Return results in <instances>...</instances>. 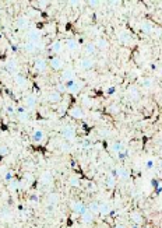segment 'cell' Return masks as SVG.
<instances>
[{
    "label": "cell",
    "mask_w": 162,
    "mask_h": 228,
    "mask_svg": "<svg viewBox=\"0 0 162 228\" xmlns=\"http://www.w3.org/2000/svg\"><path fill=\"white\" fill-rule=\"evenodd\" d=\"M56 91L63 94V92H67V88H66V84L64 83H58L56 84Z\"/></svg>",
    "instance_id": "32"
},
{
    "label": "cell",
    "mask_w": 162,
    "mask_h": 228,
    "mask_svg": "<svg viewBox=\"0 0 162 228\" xmlns=\"http://www.w3.org/2000/svg\"><path fill=\"white\" fill-rule=\"evenodd\" d=\"M14 81L17 83L18 87H21V88H24L27 86V79L24 76H20V74H17V76L14 77Z\"/></svg>",
    "instance_id": "24"
},
{
    "label": "cell",
    "mask_w": 162,
    "mask_h": 228,
    "mask_svg": "<svg viewBox=\"0 0 162 228\" xmlns=\"http://www.w3.org/2000/svg\"><path fill=\"white\" fill-rule=\"evenodd\" d=\"M61 134H63V137H64L67 141H71V140L76 139V129H74L73 126H70V125H67V126L63 127Z\"/></svg>",
    "instance_id": "1"
},
{
    "label": "cell",
    "mask_w": 162,
    "mask_h": 228,
    "mask_svg": "<svg viewBox=\"0 0 162 228\" xmlns=\"http://www.w3.org/2000/svg\"><path fill=\"white\" fill-rule=\"evenodd\" d=\"M141 28H143V31H144V32H152V25L151 24H150V22H144V24H143V27H141Z\"/></svg>",
    "instance_id": "34"
},
{
    "label": "cell",
    "mask_w": 162,
    "mask_h": 228,
    "mask_svg": "<svg viewBox=\"0 0 162 228\" xmlns=\"http://www.w3.org/2000/svg\"><path fill=\"white\" fill-rule=\"evenodd\" d=\"M84 53H85L88 58H92V55L97 53V46H95V44H92V42L87 44L85 48H84Z\"/></svg>",
    "instance_id": "12"
},
{
    "label": "cell",
    "mask_w": 162,
    "mask_h": 228,
    "mask_svg": "<svg viewBox=\"0 0 162 228\" xmlns=\"http://www.w3.org/2000/svg\"><path fill=\"white\" fill-rule=\"evenodd\" d=\"M34 65H35V70H36V72H39V73L45 72V70H46V66H48L46 60H45L43 58H36Z\"/></svg>",
    "instance_id": "6"
},
{
    "label": "cell",
    "mask_w": 162,
    "mask_h": 228,
    "mask_svg": "<svg viewBox=\"0 0 162 228\" xmlns=\"http://www.w3.org/2000/svg\"><path fill=\"white\" fill-rule=\"evenodd\" d=\"M115 183H116L115 176L111 174V175H109V178H108V186H109V188H115Z\"/></svg>",
    "instance_id": "36"
},
{
    "label": "cell",
    "mask_w": 162,
    "mask_h": 228,
    "mask_svg": "<svg viewBox=\"0 0 162 228\" xmlns=\"http://www.w3.org/2000/svg\"><path fill=\"white\" fill-rule=\"evenodd\" d=\"M70 207H71V210L74 211V213L80 214V216H81L83 213H85V211H87V206L84 204L83 202H71Z\"/></svg>",
    "instance_id": "5"
},
{
    "label": "cell",
    "mask_w": 162,
    "mask_h": 228,
    "mask_svg": "<svg viewBox=\"0 0 162 228\" xmlns=\"http://www.w3.org/2000/svg\"><path fill=\"white\" fill-rule=\"evenodd\" d=\"M87 209H88V211H91V213L94 214V216H97V214H99V203L91 202L90 204L87 206Z\"/></svg>",
    "instance_id": "16"
},
{
    "label": "cell",
    "mask_w": 162,
    "mask_h": 228,
    "mask_svg": "<svg viewBox=\"0 0 162 228\" xmlns=\"http://www.w3.org/2000/svg\"><path fill=\"white\" fill-rule=\"evenodd\" d=\"M144 87L145 88L152 87V79H144Z\"/></svg>",
    "instance_id": "39"
},
{
    "label": "cell",
    "mask_w": 162,
    "mask_h": 228,
    "mask_svg": "<svg viewBox=\"0 0 162 228\" xmlns=\"http://www.w3.org/2000/svg\"><path fill=\"white\" fill-rule=\"evenodd\" d=\"M68 113H70V116H73L74 119H81V118L84 116L83 109L78 108V106H74V108H71L70 111H68Z\"/></svg>",
    "instance_id": "13"
},
{
    "label": "cell",
    "mask_w": 162,
    "mask_h": 228,
    "mask_svg": "<svg viewBox=\"0 0 162 228\" xmlns=\"http://www.w3.org/2000/svg\"><path fill=\"white\" fill-rule=\"evenodd\" d=\"M7 112L11 113V115H14V113H17V109H15L13 105H7Z\"/></svg>",
    "instance_id": "41"
},
{
    "label": "cell",
    "mask_w": 162,
    "mask_h": 228,
    "mask_svg": "<svg viewBox=\"0 0 162 228\" xmlns=\"http://www.w3.org/2000/svg\"><path fill=\"white\" fill-rule=\"evenodd\" d=\"M106 92H108V95H113V94L116 92V88H115V87H109Z\"/></svg>",
    "instance_id": "42"
},
{
    "label": "cell",
    "mask_w": 162,
    "mask_h": 228,
    "mask_svg": "<svg viewBox=\"0 0 162 228\" xmlns=\"http://www.w3.org/2000/svg\"><path fill=\"white\" fill-rule=\"evenodd\" d=\"M66 84V88H67L68 92H71V94H76V92H78L80 90H81V87H83V84L77 83L76 80H70V81H67Z\"/></svg>",
    "instance_id": "4"
},
{
    "label": "cell",
    "mask_w": 162,
    "mask_h": 228,
    "mask_svg": "<svg viewBox=\"0 0 162 228\" xmlns=\"http://www.w3.org/2000/svg\"><path fill=\"white\" fill-rule=\"evenodd\" d=\"M28 24H29V21H28V18H27L25 15H22V17H20L17 20V25L20 27V28H27Z\"/></svg>",
    "instance_id": "26"
},
{
    "label": "cell",
    "mask_w": 162,
    "mask_h": 228,
    "mask_svg": "<svg viewBox=\"0 0 162 228\" xmlns=\"http://www.w3.org/2000/svg\"><path fill=\"white\" fill-rule=\"evenodd\" d=\"M95 46H97V49H108V48H109V42L105 39V38H99V39L97 41Z\"/></svg>",
    "instance_id": "23"
},
{
    "label": "cell",
    "mask_w": 162,
    "mask_h": 228,
    "mask_svg": "<svg viewBox=\"0 0 162 228\" xmlns=\"http://www.w3.org/2000/svg\"><path fill=\"white\" fill-rule=\"evenodd\" d=\"M122 149H123V146H122V143H120V141H113V143L111 144V151L113 153L115 156H117Z\"/></svg>",
    "instance_id": "20"
},
{
    "label": "cell",
    "mask_w": 162,
    "mask_h": 228,
    "mask_svg": "<svg viewBox=\"0 0 162 228\" xmlns=\"http://www.w3.org/2000/svg\"><path fill=\"white\" fill-rule=\"evenodd\" d=\"M61 149L64 150V151H67V150H68V144H63V146H61Z\"/></svg>",
    "instance_id": "44"
},
{
    "label": "cell",
    "mask_w": 162,
    "mask_h": 228,
    "mask_svg": "<svg viewBox=\"0 0 162 228\" xmlns=\"http://www.w3.org/2000/svg\"><path fill=\"white\" fill-rule=\"evenodd\" d=\"M129 92H130V98H131V99H134V101H137V99L140 98V92H138V90H137L136 87H130L129 88Z\"/></svg>",
    "instance_id": "27"
},
{
    "label": "cell",
    "mask_w": 162,
    "mask_h": 228,
    "mask_svg": "<svg viewBox=\"0 0 162 228\" xmlns=\"http://www.w3.org/2000/svg\"><path fill=\"white\" fill-rule=\"evenodd\" d=\"M36 48H38V44H36V42H31V41H28L27 44H24V49H25L28 53H32V52H35Z\"/></svg>",
    "instance_id": "22"
},
{
    "label": "cell",
    "mask_w": 162,
    "mask_h": 228,
    "mask_svg": "<svg viewBox=\"0 0 162 228\" xmlns=\"http://www.w3.org/2000/svg\"><path fill=\"white\" fill-rule=\"evenodd\" d=\"M68 183H70V186H73V188H78V186H80V179L77 176H70V178H68Z\"/></svg>",
    "instance_id": "30"
},
{
    "label": "cell",
    "mask_w": 162,
    "mask_h": 228,
    "mask_svg": "<svg viewBox=\"0 0 162 228\" xmlns=\"http://www.w3.org/2000/svg\"><path fill=\"white\" fill-rule=\"evenodd\" d=\"M48 202H49L52 206H53V204H56V203L59 202V196L56 195V193H51V195L48 196Z\"/></svg>",
    "instance_id": "31"
},
{
    "label": "cell",
    "mask_w": 162,
    "mask_h": 228,
    "mask_svg": "<svg viewBox=\"0 0 162 228\" xmlns=\"http://www.w3.org/2000/svg\"><path fill=\"white\" fill-rule=\"evenodd\" d=\"M61 48H63V45H61L60 41H55L53 44L51 45V48H49V49H51L52 53H60V52H61Z\"/></svg>",
    "instance_id": "21"
},
{
    "label": "cell",
    "mask_w": 162,
    "mask_h": 228,
    "mask_svg": "<svg viewBox=\"0 0 162 228\" xmlns=\"http://www.w3.org/2000/svg\"><path fill=\"white\" fill-rule=\"evenodd\" d=\"M17 115H18V119L21 122H27L29 119V115L28 112L25 111V106H18L17 108Z\"/></svg>",
    "instance_id": "9"
},
{
    "label": "cell",
    "mask_w": 162,
    "mask_h": 228,
    "mask_svg": "<svg viewBox=\"0 0 162 228\" xmlns=\"http://www.w3.org/2000/svg\"><path fill=\"white\" fill-rule=\"evenodd\" d=\"M143 228H150V227H143Z\"/></svg>",
    "instance_id": "48"
},
{
    "label": "cell",
    "mask_w": 162,
    "mask_h": 228,
    "mask_svg": "<svg viewBox=\"0 0 162 228\" xmlns=\"http://www.w3.org/2000/svg\"><path fill=\"white\" fill-rule=\"evenodd\" d=\"M66 45H67V48L70 51H77V48H78V42L76 39H73V38L66 41Z\"/></svg>",
    "instance_id": "25"
},
{
    "label": "cell",
    "mask_w": 162,
    "mask_h": 228,
    "mask_svg": "<svg viewBox=\"0 0 162 228\" xmlns=\"http://www.w3.org/2000/svg\"><path fill=\"white\" fill-rule=\"evenodd\" d=\"M11 176H13V175H11V171H8V172H6V175H4V179H6V181H11Z\"/></svg>",
    "instance_id": "43"
},
{
    "label": "cell",
    "mask_w": 162,
    "mask_h": 228,
    "mask_svg": "<svg viewBox=\"0 0 162 228\" xmlns=\"http://www.w3.org/2000/svg\"><path fill=\"white\" fill-rule=\"evenodd\" d=\"M31 200H32V202H38V196H32V197H31Z\"/></svg>",
    "instance_id": "45"
},
{
    "label": "cell",
    "mask_w": 162,
    "mask_h": 228,
    "mask_svg": "<svg viewBox=\"0 0 162 228\" xmlns=\"http://www.w3.org/2000/svg\"><path fill=\"white\" fill-rule=\"evenodd\" d=\"M94 65H95V60L92 58H83L81 60L78 62V67L80 69H83V70H90V69H92L94 67Z\"/></svg>",
    "instance_id": "2"
},
{
    "label": "cell",
    "mask_w": 162,
    "mask_h": 228,
    "mask_svg": "<svg viewBox=\"0 0 162 228\" xmlns=\"http://www.w3.org/2000/svg\"><path fill=\"white\" fill-rule=\"evenodd\" d=\"M130 218H131V221H133L134 224H137V225H141V224H143V221H144L143 214H141L140 211H133V213L130 214Z\"/></svg>",
    "instance_id": "11"
},
{
    "label": "cell",
    "mask_w": 162,
    "mask_h": 228,
    "mask_svg": "<svg viewBox=\"0 0 162 228\" xmlns=\"http://www.w3.org/2000/svg\"><path fill=\"white\" fill-rule=\"evenodd\" d=\"M32 139L35 141H38V143H39V141H42L43 139H45V133H43L42 129H35V130H34V133H32Z\"/></svg>",
    "instance_id": "17"
},
{
    "label": "cell",
    "mask_w": 162,
    "mask_h": 228,
    "mask_svg": "<svg viewBox=\"0 0 162 228\" xmlns=\"http://www.w3.org/2000/svg\"><path fill=\"white\" fill-rule=\"evenodd\" d=\"M7 154H8L7 146H0V156H7Z\"/></svg>",
    "instance_id": "38"
},
{
    "label": "cell",
    "mask_w": 162,
    "mask_h": 228,
    "mask_svg": "<svg viewBox=\"0 0 162 228\" xmlns=\"http://www.w3.org/2000/svg\"><path fill=\"white\" fill-rule=\"evenodd\" d=\"M18 183H20L18 181H15V179H11L10 183H8V189H10V190H17V189H18Z\"/></svg>",
    "instance_id": "33"
},
{
    "label": "cell",
    "mask_w": 162,
    "mask_h": 228,
    "mask_svg": "<svg viewBox=\"0 0 162 228\" xmlns=\"http://www.w3.org/2000/svg\"><path fill=\"white\" fill-rule=\"evenodd\" d=\"M154 159H148L147 163H145V168H147V169H152V168H154Z\"/></svg>",
    "instance_id": "40"
},
{
    "label": "cell",
    "mask_w": 162,
    "mask_h": 228,
    "mask_svg": "<svg viewBox=\"0 0 162 228\" xmlns=\"http://www.w3.org/2000/svg\"><path fill=\"white\" fill-rule=\"evenodd\" d=\"M112 211V207L109 203H99V214L101 216H108L111 214Z\"/></svg>",
    "instance_id": "14"
},
{
    "label": "cell",
    "mask_w": 162,
    "mask_h": 228,
    "mask_svg": "<svg viewBox=\"0 0 162 228\" xmlns=\"http://www.w3.org/2000/svg\"><path fill=\"white\" fill-rule=\"evenodd\" d=\"M61 80H63L64 83L70 81V80H76V72L73 69H66L64 72L61 73Z\"/></svg>",
    "instance_id": "8"
},
{
    "label": "cell",
    "mask_w": 162,
    "mask_h": 228,
    "mask_svg": "<svg viewBox=\"0 0 162 228\" xmlns=\"http://www.w3.org/2000/svg\"><path fill=\"white\" fill-rule=\"evenodd\" d=\"M120 41H122L123 44H129L130 41H131V35H130L129 32H126V31H123V32L120 34Z\"/></svg>",
    "instance_id": "29"
},
{
    "label": "cell",
    "mask_w": 162,
    "mask_h": 228,
    "mask_svg": "<svg viewBox=\"0 0 162 228\" xmlns=\"http://www.w3.org/2000/svg\"><path fill=\"white\" fill-rule=\"evenodd\" d=\"M108 111H109L111 113H119L120 109H119V106H117V105H115V104H113V105H111V106L108 108Z\"/></svg>",
    "instance_id": "37"
},
{
    "label": "cell",
    "mask_w": 162,
    "mask_h": 228,
    "mask_svg": "<svg viewBox=\"0 0 162 228\" xmlns=\"http://www.w3.org/2000/svg\"><path fill=\"white\" fill-rule=\"evenodd\" d=\"M49 65H51V67L53 70H61L63 66H64V62H63L61 58H59V56H52V58L49 59Z\"/></svg>",
    "instance_id": "3"
},
{
    "label": "cell",
    "mask_w": 162,
    "mask_h": 228,
    "mask_svg": "<svg viewBox=\"0 0 162 228\" xmlns=\"http://www.w3.org/2000/svg\"><path fill=\"white\" fill-rule=\"evenodd\" d=\"M39 38H41V35L36 29H29L28 31V39L31 41V42H38Z\"/></svg>",
    "instance_id": "18"
},
{
    "label": "cell",
    "mask_w": 162,
    "mask_h": 228,
    "mask_svg": "<svg viewBox=\"0 0 162 228\" xmlns=\"http://www.w3.org/2000/svg\"><path fill=\"white\" fill-rule=\"evenodd\" d=\"M116 172H117V175H119L120 178H123V179H127V178L130 176V171L126 169V168H119V169H116Z\"/></svg>",
    "instance_id": "28"
},
{
    "label": "cell",
    "mask_w": 162,
    "mask_h": 228,
    "mask_svg": "<svg viewBox=\"0 0 162 228\" xmlns=\"http://www.w3.org/2000/svg\"><path fill=\"white\" fill-rule=\"evenodd\" d=\"M81 220H83L84 223H87V224H90V223L94 221V214L91 213V211H88V209H87L85 213L81 214Z\"/></svg>",
    "instance_id": "19"
},
{
    "label": "cell",
    "mask_w": 162,
    "mask_h": 228,
    "mask_svg": "<svg viewBox=\"0 0 162 228\" xmlns=\"http://www.w3.org/2000/svg\"><path fill=\"white\" fill-rule=\"evenodd\" d=\"M113 228H126V227H124V225H122V224H117V225H115Z\"/></svg>",
    "instance_id": "46"
},
{
    "label": "cell",
    "mask_w": 162,
    "mask_h": 228,
    "mask_svg": "<svg viewBox=\"0 0 162 228\" xmlns=\"http://www.w3.org/2000/svg\"><path fill=\"white\" fill-rule=\"evenodd\" d=\"M24 104H25V106H28V108H34V106L36 105V97L34 94H28L24 97Z\"/></svg>",
    "instance_id": "10"
},
{
    "label": "cell",
    "mask_w": 162,
    "mask_h": 228,
    "mask_svg": "<svg viewBox=\"0 0 162 228\" xmlns=\"http://www.w3.org/2000/svg\"><path fill=\"white\" fill-rule=\"evenodd\" d=\"M61 99V94L58 92V91H52L48 94V101L49 102H59Z\"/></svg>",
    "instance_id": "15"
},
{
    "label": "cell",
    "mask_w": 162,
    "mask_h": 228,
    "mask_svg": "<svg viewBox=\"0 0 162 228\" xmlns=\"http://www.w3.org/2000/svg\"><path fill=\"white\" fill-rule=\"evenodd\" d=\"M52 182H53V176H52V174L49 171H46V172H43V174L41 175V183H42L43 186H51Z\"/></svg>",
    "instance_id": "7"
},
{
    "label": "cell",
    "mask_w": 162,
    "mask_h": 228,
    "mask_svg": "<svg viewBox=\"0 0 162 228\" xmlns=\"http://www.w3.org/2000/svg\"><path fill=\"white\" fill-rule=\"evenodd\" d=\"M159 168H161V169H162V159H161V161H159Z\"/></svg>",
    "instance_id": "47"
},
{
    "label": "cell",
    "mask_w": 162,
    "mask_h": 228,
    "mask_svg": "<svg viewBox=\"0 0 162 228\" xmlns=\"http://www.w3.org/2000/svg\"><path fill=\"white\" fill-rule=\"evenodd\" d=\"M15 69H17V63H15V62H13V60L8 62V65H7V70H8V72L13 73Z\"/></svg>",
    "instance_id": "35"
}]
</instances>
